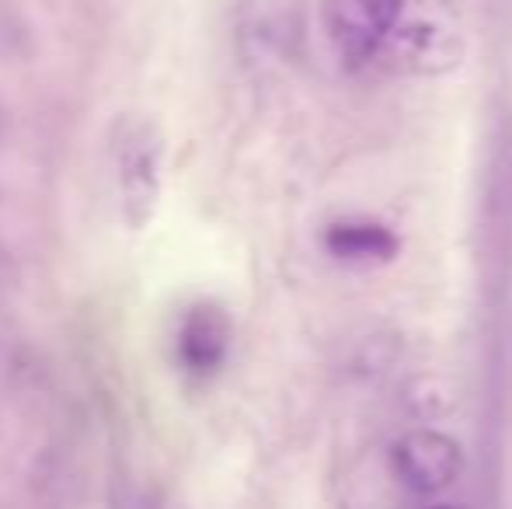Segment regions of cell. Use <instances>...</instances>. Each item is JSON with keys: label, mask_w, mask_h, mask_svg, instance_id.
<instances>
[{"label": "cell", "mask_w": 512, "mask_h": 509, "mask_svg": "<svg viewBox=\"0 0 512 509\" xmlns=\"http://www.w3.org/2000/svg\"><path fill=\"white\" fill-rule=\"evenodd\" d=\"M405 11L408 0H324V28L335 56L349 70L377 67Z\"/></svg>", "instance_id": "1"}, {"label": "cell", "mask_w": 512, "mask_h": 509, "mask_svg": "<svg viewBox=\"0 0 512 509\" xmlns=\"http://www.w3.org/2000/svg\"><path fill=\"white\" fill-rule=\"evenodd\" d=\"M115 185L129 227H143L154 217L161 192V136L147 119H122L112 136Z\"/></svg>", "instance_id": "2"}, {"label": "cell", "mask_w": 512, "mask_h": 509, "mask_svg": "<svg viewBox=\"0 0 512 509\" xmlns=\"http://www.w3.org/2000/svg\"><path fill=\"white\" fill-rule=\"evenodd\" d=\"M457 60L460 32L450 14L439 7H429V14L411 11L408 0L405 18L394 28L377 70H387V74H443V70L457 67Z\"/></svg>", "instance_id": "3"}, {"label": "cell", "mask_w": 512, "mask_h": 509, "mask_svg": "<svg viewBox=\"0 0 512 509\" xmlns=\"http://www.w3.org/2000/svg\"><path fill=\"white\" fill-rule=\"evenodd\" d=\"M391 471L401 489L436 496L464 475V450L439 429H411L391 447Z\"/></svg>", "instance_id": "4"}, {"label": "cell", "mask_w": 512, "mask_h": 509, "mask_svg": "<svg viewBox=\"0 0 512 509\" xmlns=\"http://www.w3.org/2000/svg\"><path fill=\"white\" fill-rule=\"evenodd\" d=\"M324 252L345 265H387L398 258V234L370 217H345L324 227Z\"/></svg>", "instance_id": "5"}, {"label": "cell", "mask_w": 512, "mask_h": 509, "mask_svg": "<svg viewBox=\"0 0 512 509\" xmlns=\"http://www.w3.org/2000/svg\"><path fill=\"white\" fill-rule=\"evenodd\" d=\"M230 346V325L220 307H192L178 332V353L189 374L209 377L223 367Z\"/></svg>", "instance_id": "6"}, {"label": "cell", "mask_w": 512, "mask_h": 509, "mask_svg": "<svg viewBox=\"0 0 512 509\" xmlns=\"http://www.w3.org/2000/svg\"><path fill=\"white\" fill-rule=\"evenodd\" d=\"M112 503H115V509H164L161 499H157L154 492L147 489V485L133 482V478H129V482L115 485Z\"/></svg>", "instance_id": "7"}, {"label": "cell", "mask_w": 512, "mask_h": 509, "mask_svg": "<svg viewBox=\"0 0 512 509\" xmlns=\"http://www.w3.org/2000/svg\"><path fill=\"white\" fill-rule=\"evenodd\" d=\"M429 509H474L471 503H439V506H429Z\"/></svg>", "instance_id": "8"}]
</instances>
